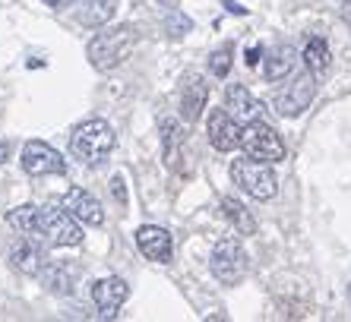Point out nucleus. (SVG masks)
Wrapping results in <instances>:
<instances>
[{
    "mask_svg": "<svg viewBox=\"0 0 351 322\" xmlns=\"http://www.w3.org/2000/svg\"><path fill=\"white\" fill-rule=\"evenodd\" d=\"M136 45H139V29L123 23V25H111L105 32H98L95 38L89 41L86 54H89V64L95 66V70L108 73V70H117V66L133 54Z\"/></svg>",
    "mask_w": 351,
    "mask_h": 322,
    "instance_id": "1",
    "label": "nucleus"
},
{
    "mask_svg": "<svg viewBox=\"0 0 351 322\" xmlns=\"http://www.w3.org/2000/svg\"><path fill=\"white\" fill-rule=\"evenodd\" d=\"M70 152H73L82 164H92V168L101 164L108 155L114 152V129H111V123L98 121V117L80 123V127L73 129V136H70Z\"/></svg>",
    "mask_w": 351,
    "mask_h": 322,
    "instance_id": "2",
    "label": "nucleus"
},
{
    "mask_svg": "<svg viewBox=\"0 0 351 322\" xmlns=\"http://www.w3.org/2000/svg\"><path fill=\"white\" fill-rule=\"evenodd\" d=\"M209 269L219 278L221 284H241L244 282L247 269H250V259H247L244 243L237 237H221L213 247V256H209Z\"/></svg>",
    "mask_w": 351,
    "mask_h": 322,
    "instance_id": "3",
    "label": "nucleus"
},
{
    "mask_svg": "<svg viewBox=\"0 0 351 322\" xmlns=\"http://www.w3.org/2000/svg\"><path fill=\"white\" fill-rule=\"evenodd\" d=\"M231 180H234L247 196H254V199H272L278 190L276 184V174H272L269 161H260V158H241L231 164Z\"/></svg>",
    "mask_w": 351,
    "mask_h": 322,
    "instance_id": "4",
    "label": "nucleus"
},
{
    "mask_svg": "<svg viewBox=\"0 0 351 322\" xmlns=\"http://www.w3.org/2000/svg\"><path fill=\"white\" fill-rule=\"evenodd\" d=\"M38 231L54 247H80L82 243L80 225H76V218L64 206H45V209H38Z\"/></svg>",
    "mask_w": 351,
    "mask_h": 322,
    "instance_id": "5",
    "label": "nucleus"
},
{
    "mask_svg": "<svg viewBox=\"0 0 351 322\" xmlns=\"http://www.w3.org/2000/svg\"><path fill=\"white\" fill-rule=\"evenodd\" d=\"M241 149H244L250 158H260V161L285 158V143H282V136L263 121L244 123V129H241Z\"/></svg>",
    "mask_w": 351,
    "mask_h": 322,
    "instance_id": "6",
    "label": "nucleus"
},
{
    "mask_svg": "<svg viewBox=\"0 0 351 322\" xmlns=\"http://www.w3.org/2000/svg\"><path fill=\"white\" fill-rule=\"evenodd\" d=\"M313 95H317V73L307 70L301 76H294L285 89H278L276 98H272V105H276V111L282 117H298V114H304L311 108Z\"/></svg>",
    "mask_w": 351,
    "mask_h": 322,
    "instance_id": "7",
    "label": "nucleus"
},
{
    "mask_svg": "<svg viewBox=\"0 0 351 322\" xmlns=\"http://www.w3.org/2000/svg\"><path fill=\"white\" fill-rule=\"evenodd\" d=\"M23 171L29 174V177L64 174V171H66V161L60 158V152H58V149H51L48 143L32 139V143H25V149H23Z\"/></svg>",
    "mask_w": 351,
    "mask_h": 322,
    "instance_id": "8",
    "label": "nucleus"
},
{
    "mask_svg": "<svg viewBox=\"0 0 351 322\" xmlns=\"http://www.w3.org/2000/svg\"><path fill=\"white\" fill-rule=\"evenodd\" d=\"M7 253H10L13 269L23 275H41L48 269V253H45V247H41L38 237H32V234H23L16 240H10Z\"/></svg>",
    "mask_w": 351,
    "mask_h": 322,
    "instance_id": "9",
    "label": "nucleus"
},
{
    "mask_svg": "<svg viewBox=\"0 0 351 322\" xmlns=\"http://www.w3.org/2000/svg\"><path fill=\"white\" fill-rule=\"evenodd\" d=\"M206 101H209L206 76L203 73H187L184 82H180V117H184V123L199 121V114L206 111Z\"/></svg>",
    "mask_w": 351,
    "mask_h": 322,
    "instance_id": "10",
    "label": "nucleus"
},
{
    "mask_svg": "<svg viewBox=\"0 0 351 322\" xmlns=\"http://www.w3.org/2000/svg\"><path fill=\"white\" fill-rule=\"evenodd\" d=\"M241 123L231 117L225 108H219V111L209 114V123H206V136H209V143H213V149H219V152H231V149H237L241 145Z\"/></svg>",
    "mask_w": 351,
    "mask_h": 322,
    "instance_id": "11",
    "label": "nucleus"
},
{
    "mask_svg": "<svg viewBox=\"0 0 351 322\" xmlns=\"http://www.w3.org/2000/svg\"><path fill=\"white\" fill-rule=\"evenodd\" d=\"M60 206H64L70 215L76 218V221H82V225H92V227H101L105 225V209H101V202L95 199L92 193H86V190H70V193L60 199Z\"/></svg>",
    "mask_w": 351,
    "mask_h": 322,
    "instance_id": "12",
    "label": "nucleus"
},
{
    "mask_svg": "<svg viewBox=\"0 0 351 322\" xmlns=\"http://www.w3.org/2000/svg\"><path fill=\"white\" fill-rule=\"evenodd\" d=\"M127 294H130L127 282H123V278H114V275H111V278H101V282L92 284V300H95L98 313L105 316V319L117 316V310L123 306Z\"/></svg>",
    "mask_w": 351,
    "mask_h": 322,
    "instance_id": "13",
    "label": "nucleus"
},
{
    "mask_svg": "<svg viewBox=\"0 0 351 322\" xmlns=\"http://www.w3.org/2000/svg\"><path fill=\"white\" fill-rule=\"evenodd\" d=\"M136 247L139 253L146 259H152V262H171V234L165 231V227L158 225H143L136 231Z\"/></svg>",
    "mask_w": 351,
    "mask_h": 322,
    "instance_id": "14",
    "label": "nucleus"
},
{
    "mask_svg": "<svg viewBox=\"0 0 351 322\" xmlns=\"http://www.w3.org/2000/svg\"><path fill=\"white\" fill-rule=\"evenodd\" d=\"M225 111L234 117L237 123H250V121H260L263 114V105L256 101L254 95H250V89L247 86H228L225 89Z\"/></svg>",
    "mask_w": 351,
    "mask_h": 322,
    "instance_id": "15",
    "label": "nucleus"
},
{
    "mask_svg": "<svg viewBox=\"0 0 351 322\" xmlns=\"http://www.w3.org/2000/svg\"><path fill=\"white\" fill-rule=\"evenodd\" d=\"M184 127H180L178 121H171V117H165L162 121V158L165 164L178 174V171H184Z\"/></svg>",
    "mask_w": 351,
    "mask_h": 322,
    "instance_id": "16",
    "label": "nucleus"
},
{
    "mask_svg": "<svg viewBox=\"0 0 351 322\" xmlns=\"http://www.w3.org/2000/svg\"><path fill=\"white\" fill-rule=\"evenodd\" d=\"M263 76L269 82H282L288 76V73L294 70V48L291 45H276V48H269L266 54H263Z\"/></svg>",
    "mask_w": 351,
    "mask_h": 322,
    "instance_id": "17",
    "label": "nucleus"
},
{
    "mask_svg": "<svg viewBox=\"0 0 351 322\" xmlns=\"http://www.w3.org/2000/svg\"><path fill=\"white\" fill-rule=\"evenodd\" d=\"M117 13V0H80V10H76V23L80 25H108V19Z\"/></svg>",
    "mask_w": 351,
    "mask_h": 322,
    "instance_id": "18",
    "label": "nucleus"
},
{
    "mask_svg": "<svg viewBox=\"0 0 351 322\" xmlns=\"http://www.w3.org/2000/svg\"><path fill=\"white\" fill-rule=\"evenodd\" d=\"M221 215L234 225L237 234H254L256 231V221H254V215L247 212V206H244V202H237V199H231V196H225V199H221Z\"/></svg>",
    "mask_w": 351,
    "mask_h": 322,
    "instance_id": "19",
    "label": "nucleus"
},
{
    "mask_svg": "<svg viewBox=\"0 0 351 322\" xmlns=\"http://www.w3.org/2000/svg\"><path fill=\"white\" fill-rule=\"evenodd\" d=\"M7 225L19 234H32V237H41L38 231V209L35 206H19V209L7 212Z\"/></svg>",
    "mask_w": 351,
    "mask_h": 322,
    "instance_id": "20",
    "label": "nucleus"
},
{
    "mask_svg": "<svg viewBox=\"0 0 351 322\" xmlns=\"http://www.w3.org/2000/svg\"><path fill=\"white\" fill-rule=\"evenodd\" d=\"M329 45L323 38H311L307 45H304V64H307V70L311 73H326L329 70Z\"/></svg>",
    "mask_w": 351,
    "mask_h": 322,
    "instance_id": "21",
    "label": "nucleus"
},
{
    "mask_svg": "<svg viewBox=\"0 0 351 322\" xmlns=\"http://www.w3.org/2000/svg\"><path fill=\"white\" fill-rule=\"evenodd\" d=\"M41 282H45L48 290H54V294H70V288H73V269L70 266H48L41 272Z\"/></svg>",
    "mask_w": 351,
    "mask_h": 322,
    "instance_id": "22",
    "label": "nucleus"
},
{
    "mask_svg": "<svg viewBox=\"0 0 351 322\" xmlns=\"http://www.w3.org/2000/svg\"><path fill=\"white\" fill-rule=\"evenodd\" d=\"M231 57H234V51L225 45V48H219V51H213L209 54V73L213 76H219V79H225L228 76V70H231Z\"/></svg>",
    "mask_w": 351,
    "mask_h": 322,
    "instance_id": "23",
    "label": "nucleus"
},
{
    "mask_svg": "<svg viewBox=\"0 0 351 322\" xmlns=\"http://www.w3.org/2000/svg\"><path fill=\"white\" fill-rule=\"evenodd\" d=\"M260 60H263L260 51H256V48H247V66H256Z\"/></svg>",
    "mask_w": 351,
    "mask_h": 322,
    "instance_id": "24",
    "label": "nucleus"
},
{
    "mask_svg": "<svg viewBox=\"0 0 351 322\" xmlns=\"http://www.w3.org/2000/svg\"><path fill=\"white\" fill-rule=\"evenodd\" d=\"M114 196H117L121 202H127V193H123V180H121V177H114Z\"/></svg>",
    "mask_w": 351,
    "mask_h": 322,
    "instance_id": "25",
    "label": "nucleus"
},
{
    "mask_svg": "<svg viewBox=\"0 0 351 322\" xmlns=\"http://www.w3.org/2000/svg\"><path fill=\"white\" fill-rule=\"evenodd\" d=\"M225 7H228L231 13H237V16H244V13H247L244 7H237V3H231V0H225Z\"/></svg>",
    "mask_w": 351,
    "mask_h": 322,
    "instance_id": "26",
    "label": "nucleus"
},
{
    "mask_svg": "<svg viewBox=\"0 0 351 322\" xmlns=\"http://www.w3.org/2000/svg\"><path fill=\"white\" fill-rule=\"evenodd\" d=\"M342 16H345V23L351 25V0H345L342 3Z\"/></svg>",
    "mask_w": 351,
    "mask_h": 322,
    "instance_id": "27",
    "label": "nucleus"
},
{
    "mask_svg": "<svg viewBox=\"0 0 351 322\" xmlns=\"http://www.w3.org/2000/svg\"><path fill=\"white\" fill-rule=\"evenodd\" d=\"M7 155H10V145L3 143V139H0V164H3V161H7Z\"/></svg>",
    "mask_w": 351,
    "mask_h": 322,
    "instance_id": "28",
    "label": "nucleus"
},
{
    "mask_svg": "<svg viewBox=\"0 0 351 322\" xmlns=\"http://www.w3.org/2000/svg\"><path fill=\"white\" fill-rule=\"evenodd\" d=\"M45 3H48V7H70L73 0H45Z\"/></svg>",
    "mask_w": 351,
    "mask_h": 322,
    "instance_id": "29",
    "label": "nucleus"
},
{
    "mask_svg": "<svg viewBox=\"0 0 351 322\" xmlns=\"http://www.w3.org/2000/svg\"><path fill=\"white\" fill-rule=\"evenodd\" d=\"M348 297H351V288H348Z\"/></svg>",
    "mask_w": 351,
    "mask_h": 322,
    "instance_id": "30",
    "label": "nucleus"
}]
</instances>
